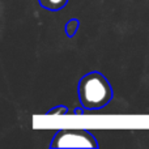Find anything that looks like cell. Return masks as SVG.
Masks as SVG:
<instances>
[{"instance_id": "1", "label": "cell", "mask_w": 149, "mask_h": 149, "mask_svg": "<svg viewBox=\"0 0 149 149\" xmlns=\"http://www.w3.org/2000/svg\"><path fill=\"white\" fill-rule=\"evenodd\" d=\"M79 94L85 109H101L110 101L111 88L100 73H89L80 81Z\"/></svg>"}, {"instance_id": "2", "label": "cell", "mask_w": 149, "mask_h": 149, "mask_svg": "<svg viewBox=\"0 0 149 149\" xmlns=\"http://www.w3.org/2000/svg\"><path fill=\"white\" fill-rule=\"evenodd\" d=\"M95 140L84 131H62L52 141L54 148H93Z\"/></svg>"}, {"instance_id": "3", "label": "cell", "mask_w": 149, "mask_h": 149, "mask_svg": "<svg viewBox=\"0 0 149 149\" xmlns=\"http://www.w3.org/2000/svg\"><path fill=\"white\" fill-rule=\"evenodd\" d=\"M39 3L47 9H59L64 7L67 0H39Z\"/></svg>"}]
</instances>
